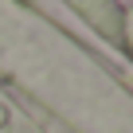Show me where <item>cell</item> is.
<instances>
[{
  "mask_svg": "<svg viewBox=\"0 0 133 133\" xmlns=\"http://www.w3.org/2000/svg\"><path fill=\"white\" fill-rule=\"evenodd\" d=\"M0 125H8V110L4 106H0Z\"/></svg>",
  "mask_w": 133,
  "mask_h": 133,
  "instance_id": "6da1fadb",
  "label": "cell"
}]
</instances>
